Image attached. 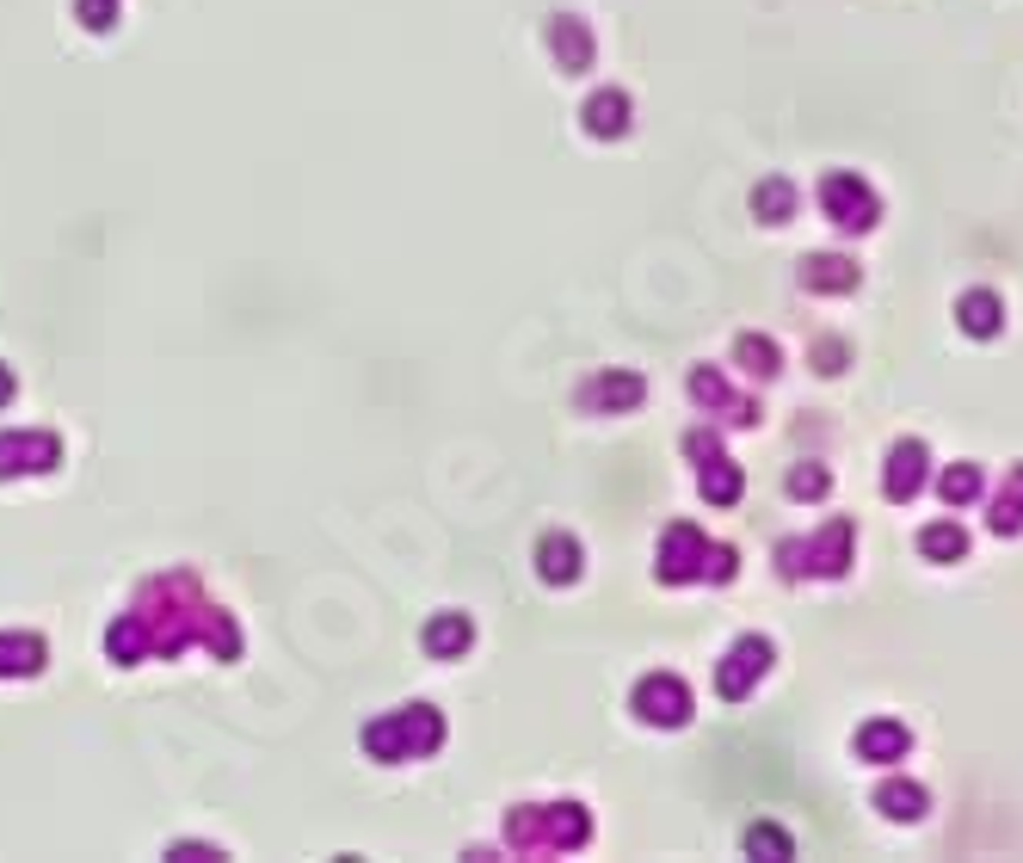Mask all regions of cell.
Returning a JSON list of instances; mask_svg holds the SVG:
<instances>
[{
  "instance_id": "6da1fadb",
  "label": "cell",
  "mask_w": 1023,
  "mask_h": 863,
  "mask_svg": "<svg viewBox=\"0 0 1023 863\" xmlns=\"http://www.w3.org/2000/svg\"><path fill=\"white\" fill-rule=\"evenodd\" d=\"M62 462V439L56 432H31V426H7L0 432V481H13V475H50Z\"/></svg>"
},
{
  "instance_id": "7a4b0ae2",
  "label": "cell",
  "mask_w": 1023,
  "mask_h": 863,
  "mask_svg": "<svg viewBox=\"0 0 1023 863\" xmlns=\"http://www.w3.org/2000/svg\"><path fill=\"white\" fill-rule=\"evenodd\" d=\"M50 648L31 630H0V678H38Z\"/></svg>"
},
{
  "instance_id": "3957f363",
  "label": "cell",
  "mask_w": 1023,
  "mask_h": 863,
  "mask_svg": "<svg viewBox=\"0 0 1023 863\" xmlns=\"http://www.w3.org/2000/svg\"><path fill=\"white\" fill-rule=\"evenodd\" d=\"M149 642H154V630H149V617L142 611H124L112 630H105V653H112L117 667H136V660L149 653Z\"/></svg>"
},
{
  "instance_id": "277c9868",
  "label": "cell",
  "mask_w": 1023,
  "mask_h": 863,
  "mask_svg": "<svg viewBox=\"0 0 1023 863\" xmlns=\"http://www.w3.org/2000/svg\"><path fill=\"white\" fill-rule=\"evenodd\" d=\"M75 20L87 31H112L117 25V0H75Z\"/></svg>"
},
{
  "instance_id": "5b68a950",
  "label": "cell",
  "mask_w": 1023,
  "mask_h": 863,
  "mask_svg": "<svg viewBox=\"0 0 1023 863\" xmlns=\"http://www.w3.org/2000/svg\"><path fill=\"white\" fill-rule=\"evenodd\" d=\"M573 568H580V549H568V543L555 537L550 549H543V574H550V580H568Z\"/></svg>"
},
{
  "instance_id": "8992f818",
  "label": "cell",
  "mask_w": 1023,
  "mask_h": 863,
  "mask_svg": "<svg viewBox=\"0 0 1023 863\" xmlns=\"http://www.w3.org/2000/svg\"><path fill=\"white\" fill-rule=\"evenodd\" d=\"M617 112H623L617 99H598V105H592V130H617Z\"/></svg>"
},
{
  "instance_id": "52a82bcc",
  "label": "cell",
  "mask_w": 1023,
  "mask_h": 863,
  "mask_svg": "<svg viewBox=\"0 0 1023 863\" xmlns=\"http://www.w3.org/2000/svg\"><path fill=\"white\" fill-rule=\"evenodd\" d=\"M426 642H432V648H456V642H463V623H438Z\"/></svg>"
},
{
  "instance_id": "ba28073f",
  "label": "cell",
  "mask_w": 1023,
  "mask_h": 863,
  "mask_svg": "<svg viewBox=\"0 0 1023 863\" xmlns=\"http://www.w3.org/2000/svg\"><path fill=\"white\" fill-rule=\"evenodd\" d=\"M753 851H778V858H783L790 845H783V833H753Z\"/></svg>"
},
{
  "instance_id": "9c48e42d",
  "label": "cell",
  "mask_w": 1023,
  "mask_h": 863,
  "mask_svg": "<svg viewBox=\"0 0 1023 863\" xmlns=\"http://www.w3.org/2000/svg\"><path fill=\"white\" fill-rule=\"evenodd\" d=\"M13 395H20V377L0 365V407H13Z\"/></svg>"
}]
</instances>
